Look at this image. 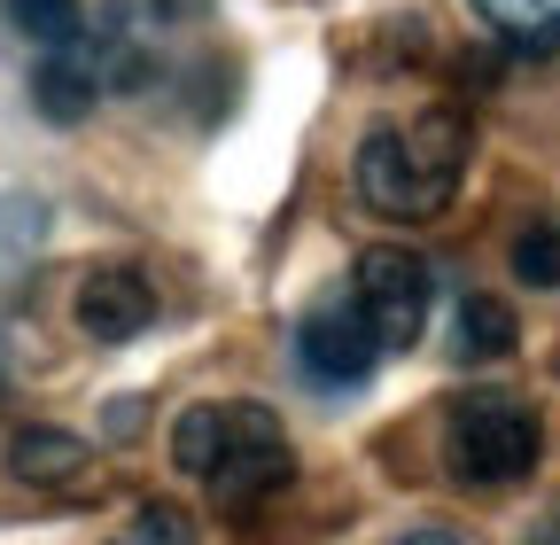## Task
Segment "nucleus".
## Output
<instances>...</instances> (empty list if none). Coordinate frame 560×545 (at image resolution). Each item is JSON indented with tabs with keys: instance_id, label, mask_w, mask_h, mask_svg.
<instances>
[{
	"instance_id": "1",
	"label": "nucleus",
	"mask_w": 560,
	"mask_h": 545,
	"mask_svg": "<svg viewBox=\"0 0 560 545\" xmlns=\"http://www.w3.org/2000/svg\"><path fill=\"white\" fill-rule=\"evenodd\" d=\"M172 467L210 484L219 507H257L296 484V452L280 437L272 405H187L172 421Z\"/></svg>"
},
{
	"instance_id": "2",
	"label": "nucleus",
	"mask_w": 560,
	"mask_h": 545,
	"mask_svg": "<svg viewBox=\"0 0 560 545\" xmlns=\"http://www.w3.org/2000/svg\"><path fill=\"white\" fill-rule=\"evenodd\" d=\"M459 164H467V117L459 109H429L420 125H382L359 141V156H350V179H359V202L397 227H420L436 219L452 187H459Z\"/></svg>"
},
{
	"instance_id": "3",
	"label": "nucleus",
	"mask_w": 560,
	"mask_h": 545,
	"mask_svg": "<svg viewBox=\"0 0 560 545\" xmlns=\"http://www.w3.org/2000/svg\"><path fill=\"white\" fill-rule=\"evenodd\" d=\"M545 429L529 414V397L514 390H467L452 414H444V467L459 475L467 491H506L537 467Z\"/></svg>"
},
{
	"instance_id": "4",
	"label": "nucleus",
	"mask_w": 560,
	"mask_h": 545,
	"mask_svg": "<svg viewBox=\"0 0 560 545\" xmlns=\"http://www.w3.org/2000/svg\"><path fill=\"white\" fill-rule=\"evenodd\" d=\"M350 304L366 312V327H374L382 351H412L420 335H429L436 281H429V265H420L412 250L374 242V250H359V265H350Z\"/></svg>"
},
{
	"instance_id": "5",
	"label": "nucleus",
	"mask_w": 560,
	"mask_h": 545,
	"mask_svg": "<svg viewBox=\"0 0 560 545\" xmlns=\"http://www.w3.org/2000/svg\"><path fill=\"white\" fill-rule=\"evenodd\" d=\"M140 62H125V39H109V32H79V39H62V47H39V71H32V102H39V117L47 125H79V117H94V102H102V86L109 79H132Z\"/></svg>"
},
{
	"instance_id": "6",
	"label": "nucleus",
	"mask_w": 560,
	"mask_h": 545,
	"mask_svg": "<svg viewBox=\"0 0 560 545\" xmlns=\"http://www.w3.org/2000/svg\"><path fill=\"white\" fill-rule=\"evenodd\" d=\"M382 359H389V351L374 344V327H366L359 304H350V289L319 297V304L296 320V367H304L319 390H359Z\"/></svg>"
},
{
	"instance_id": "7",
	"label": "nucleus",
	"mask_w": 560,
	"mask_h": 545,
	"mask_svg": "<svg viewBox=\"0 0 560 545\" xmlns=\"http://www.w3.org/2000/svg\"><path fill=\"white\" fill-rule=\"evenodd\" d=\"M149 320H156L149 272H132V265H94L86 281H79V327L94 335V344H132Z\"/></svg>"
},
{
	"instance_id": "8",
	"label": "nucleus",
	"mask_w": 560,
	"mask_h": 545,
	"mask_svg": "<svg viewBox=\"0 0 560 545\" xmlns=\"http://www.w3.org/2000/svg\"><path fill=\"white\" fill-rule=\"evenodd\" d=\"M86 460H94V452L70 437V429H16V437H9L16 484H79Z\"/></svg>"
},
{
	"instance_id": "9",
	"label": "nucleus",
	"mask_w": 560,
	"mask_h": 545,
	"mask_svg": "<svg viewBox=\"0 0 560 545\" xmlns=\"http://www.w3.org/2000/svg\"><path fill=\"white\" fill-rule=\"evenodd\" d=\"M514 55H552L560 47V0H467Z\"/></svg>"
},
{
	"instance_id": "10",
	"label": "nucleus",
	"mask_w": 560,
	"mask_h": 545,
	"mask_svg": "<svg viewBox=\"0 0 560 545\" xmlns=\"http://www.w3.org/2000/svg\"><path fill=\"white\" fill-rule=\"evenodd\" d=\"M522 344V327L506 312V297H459V359H506Z\"/></svg>"
},
{
	"instance_id": "11",
	"label": "nucleus",
	"mask_w": 560,
	"mask_h": 545,
	"mask_svg": "<svg viewBox=\"0 0 560 545\" xmlns=\"http://www.w3.org/2000/svg\"><path fill=\"white\" fill-rule=\"evenodd\" d=\"M0 16L32 47H62V39L86 32V0H0Z\"/></svg>"
},
{
	"instance_id": "12",
	"label": "nucleus",
	"mask_w": 560,
	"mask_h": 545,
	"mask_svg": "<svg viewBox=\"0 0 560 545\" xmlns=\"http://www.w3.org/2000/svg\"><path fill=\"white\" fill-rule=\"evenodd\" d=\"M514 281L522 289H560V227H522L514 234Z\"/></svg>"
},
{
	"instance_id": "13",
	"label": "nucleus",
	"mask_w": 560,
	"mask_h": 545,
	"mask_svg": "<svg viewBox=\"0 0 560 545\" xmlns=\"http://www.w3.org/2000/svg\"><path fill=\"white\" fill-rule=\"evenodd\" d=\"M117 545H202V530H195L187 507H140Z\"/></svg>"
},
{
	"instance_id": "14",
	"label": "nucleus",
	"mask_w": 560,
	"mask_h": 545,
	"mask_svg": "<svg viewBox=\"0 0 560 545\" xmlns=\"http://www.w3.org/2000/svg\"><path fill=\"white\" fill-rule=\"evenodd\" d=\"M140 414H149V405H140V397H117L109 414H102V429H109L117 444H132V437H140Z\"/></svg>"
},
{
	"instance_id": "15",
	"label": "nucleus",
	"mask_w": 560,
	"mask_h": 545,
	"mask_svg": "<svg viewBox=\"0 0 560 545\" xmlns=\"http://www.w3.org/2000/svg\"><path fill=\"white\" fill-rule=\"evenodd\" d=\"M397 545H475L467 530H452V522H429V530H405Z\"/></svg>"
},
{
	"instance_id": "16",
	"label": "nucleus",
	"mask_w": 560,
	"mask_h": 545,
	"mask_svg": "<svg viewBox=\"0 0 560 545\" xmlns=\"http://www.w3.org/2000/svg\"><path fill=\"white\" fill-rule=\"evenodd\" d=\"M529 545H560V507H552V514H545V522L529 530Z\"/></svg>"
},
{
	"instance_id": "17",
	"label": "nucleus",
	"mask_w": 560,
	"mask_h": 545,
	"mask_svg": "<svg viewBox=\"0 0 560 545\" xmlns=\"http://www.w3.org/2000/svg\"><path fill=\"white\" fill-rule=\"evenodd\" d=\"M0 382H9V335H0Z\"/></svg>"
},
{
	"instance_id": "18",
	"label": "nucleus",
	"mask_w": 560,
	"mask_h": 545,
	"mask_svg": "<svg viewBox=\"0 0 560 545\" xmlns=\"http://www.w3.org/2000/svg\"><path fill=\"white\" fill-rule=\"evenodd\" d=\"M552 367H560V359H552Z\"/></svg>"
}]
</instances>
